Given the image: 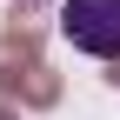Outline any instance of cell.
I'll list each match as a JSON object with an SVG mask.
<instances>
[{
  "label": "cell",
  "instance_id": "obj_1",
  "mask_svg": "<svg viewBox=\"0 0 120 120\" xmlns=\"http://www.w3.org/2000/svg\"><path fill=\"white\" fill-rule=\"evenodd\" d=\"M0 94H20L27 107H53L60 100V80L47 73V60L34 53V27L13 20L7 40H0Z\"/></svg>",
  "mask_w": 120,
  "mask_h": 120
},
{
  "label": "cell",
  "instance_id": "obj_2",
  "mask_svg": "<svg viewBox=\"0 0 120 120\" xmlns=\"http://www.w3.org/2000/svg\"><path fill=\"white\" fill-rule=\"evenodd\" d=\"M60 34L94 60H120V0H67Z\"/></svg>",
  "mask_w": 120,
  "mask_h": 120
},
{
  "label": "cell",
  "instance_id": "obj_3",
  "mask_svg": "<svg viewBox=\"0 0 120 120\" xmlns=\"http://www.w3.org/2000/svg\"><path fill=\"white\" fill-rule=\"evenodd\" d=\"M0 120H20V113H13V107H0Z\"/></svg>",
  "mask_w": 120,
  "mask_h": 120
},
{
  "label": "cell",
  "instance_id": "obj_4",
  "mask_svg": "<svg viewBox=\"0 0 120 120\" xmlns=\"http://www.w3.org/2000/svg\"><path fill=\"white\" fill-rule=\"evenodd\" d=\"M113 80H120V67H113Z\"/></svg>",
  "mask_w": 120,
  "mask_h": 120
}]
</instances>
